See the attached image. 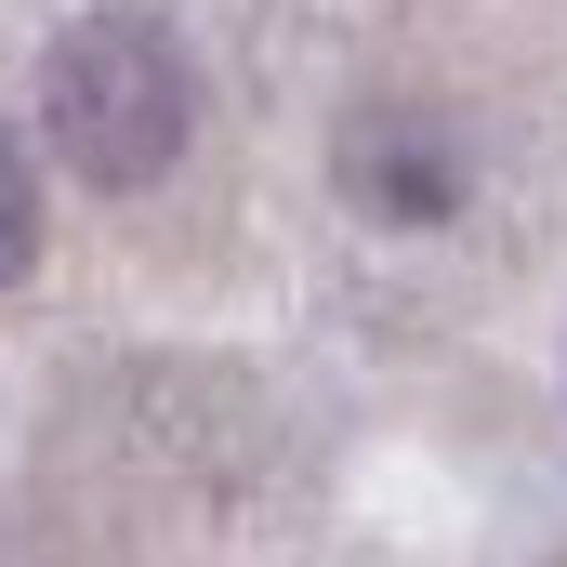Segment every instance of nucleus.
<instances>
[{
  "label": "nucleus",
  "instance_id": "1",
  "mask_svg": "<svg viewBox=\"0 0 567 567\" xmlns=\"http://www.w3.org/2000/svg\"><path fill=\"white\" fill-rule=\"evenodd\" d=\"M185 120H198L185 53H172L158 27H133V13L66 27L53 66H40V133H53V158H66L80 185H158V172L185 158Z\"/></svg>",
  "mask_w": 567,
  "mask_h": 567
}]
</instances>
